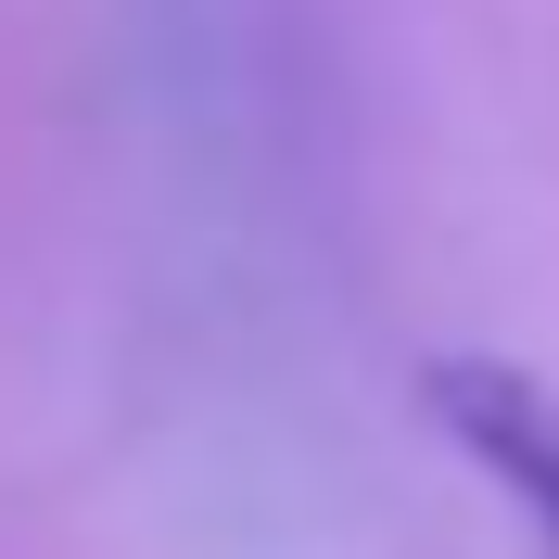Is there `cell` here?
Returning <instances> with one entry per match:
<instances>
[{"instance_id": "6da1fadb", "label": "cell", "mask_w": 559, "mask_h": 559, "mask_svg": "<svg viewBox=\"0 0 559 559\" xmlns=\"http://www.w3.org/2000/svg\"><path fill=\"white\" fill-rule=\"evenodd\" d=\"M419 407H432V432L534 522V547L559 559V382L547 369H522V356H432V369H419Z\"/></svg>"}]
</instances>
